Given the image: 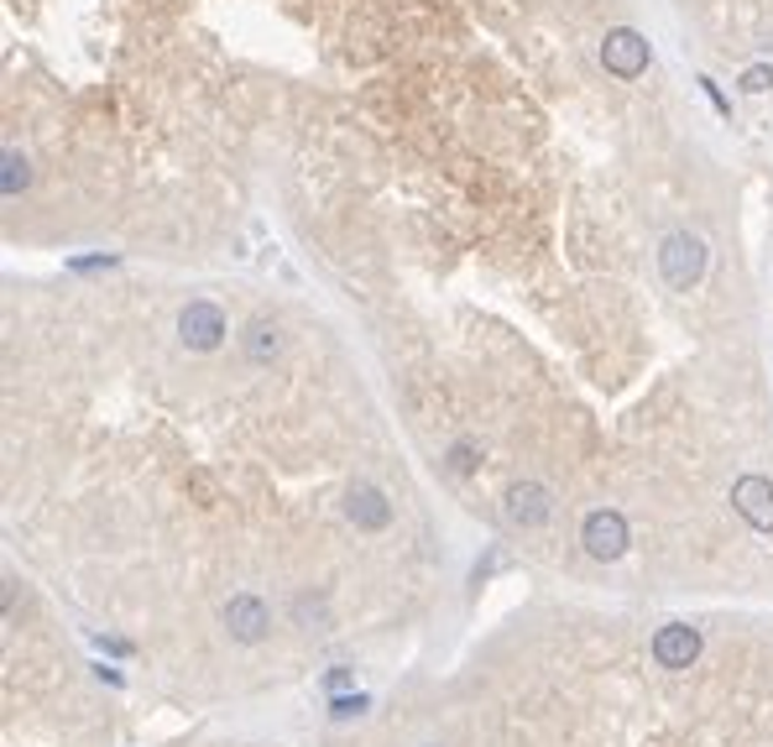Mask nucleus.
Returning a JSON list of instances; mask_svg holds the SVG:
<instances>
[{
  "instance_id": "1",
  "label": "nucleus",
  "mask_w": 773,
  "mask_h": 747,
  "mask_svg": "<svg viewBox=\"0 0 773 747\" xmlns=\"http://www.w3.org/2000/svg\"><path fill=\"white\" fill-rule=\"evenodd\" d=\"M658 272H664V283H669V288L690 293L705 277V241H701V236H690V230L664 236V246H658Z\"/></svg>"
},
{
  "instance_id": "2",
  "label": "nucleus",
  "mask_w": 773,
  "mask_h": 747,
  "mask_svg": "<svg viewBox=\"0 0 773 747\" xmlns=\"http://www.w3.org/2000/svg\"><path fill=\"white\" fill-rule=\"evenodd\" d=\"M648 37L643 32H633V26H611L607 37H601V69L611 73V79H643L648 73Z\"/></svg>"
},
{
  "instance_id": "3",
  "label": "nucleus",
  "mask_w": 773,
  "mask_h": 747,
  "mask_svg": "<svg viewBox=\"0 0 773 747\" xmlns=\"http://www.w3.org/2000/svg\"><path fill=\"white\" fill-rule=\"evenodd\" d=\"M178 335H184L188 351H214L225 340V313L214 309L210 298H194L184 313H178Z\"/></svg>"
},
{
  "instance_id": "4",
  "label": "nucleus",
  "mask_w": 773,
  "mask_h": 747,
  "mask_svg": "<svg viewBox=\"0 0 773 747\" xmlns=\"http://www.w3.org/2000/svg\"><path fill=\"white\" fill-rule=\"evenodd\" d=\"M581 538H586V549L596 559H617L628 549V518L617 507H596L586 518V529H581Z\"/></svg>"
},
{
  "instance_id": "5",
  "label": "nucleus",
  "mask_w": 773,
  "mask_h": 747,
  "mask_svg": "<svg viewBox=\"0 0 773 747\" xmlns=\"http://www.w3.org/2000/svg\"><path fill=\"white\" fill-rule=\"evenodd\" d=\"M507 518H513L517 529H543L554 518V491L539 482H517L507 491Z\"/></svg>"
},
{
  "instance_id": "6",
  "label": "nucleus",
  "mask_w": 773,
  "mask_h": 747,
  "mask_svg": "<svg viewBox=\"0 0 773 747\" xmlns=\"http://www.w3.org/2000/svg\"><path fill=\"white\" fill-rule=\"evenodd\" d=\"M731 507H737L758 533H773V482L769 476H742V482L731 486Z\"/></svg>"
},
{
  "instance_id": "7",
  "label": "nucleus",
  "mask_w": 773,
  "mask_h": 747,
  "mask_svg": "<svg viewBox=\"0 0 773 747\" xmlns=\"http://www.w3.org/2000/svg\"><path fill=\"white\" fill-rule=\"evenodd\" d=\"M695 653H701V632L695 627H664L654 638V664L658 669H690L695 664Z\"/></svg>"
},
{
  "instance_id": "8",
  "label": "nucleus",
  "mask_w": 773,
  "mask_h": 747,
  "mask_svg": "<svg viewBox=\"0 0 773 747\" xmlns=\"http://www.w3.org/2000/svg\"><path fill=\"white\" fill-rule=\"evenodd\" d=\"M225 627H231V638H241V643H261L267 627H272V612H267L257 596H231V606H225Z\"/></svg>"
},
{
  "instance_id": "9",
  "label": "nucleus",
  "mask_w": 773,
  "mask_h": 747,
  "mask_svg": "<svg viewBox=\"0 0 773 747\" xmlns=\"http://www.w3.org/2000/svg\"><path fill=\"white\" fill-rule=\"evenodd\" d=\"M345 518H351L355 529H387V523H393V507H387V497H382L376 486L355 482L351 497H345Z\"/></svg>"
},
{
  "instance_id": "10",
  "label": "nucleus",
  "mask_w": 773,
  "mask_h": 747,
  "mask_svg": "<svg viewBox=\"0 0 773 747\" xmlns=\"http://www.w3.org/2000/svg\"><path fill=\"white\" fill-rule=\"evenodd\" d=\"M278 351H282V330H278V319H257V324L246 330V356L267 366L272 356H278Z\"/></svg>"
},
{
  "instance_id": "11",
  "label": "nucleus",
  "mask_w": 773,
  "mask_h": 747,
  "mask_svg": "<svg viewBox=\"0 0 773 747\" xmlns=\"http://www.w3.org/2000/svg\"><path fill=\"white\" fill-rule=\"evenodd\" d=\"M32 183V163H26L16 146H5V178H0V189H5V199H16V193Z\"/></svg>"
},
{
  "instance_id": "12",
  "label": "nucleus",
  "mask_w": 773,
  "mask_h": 747,
  "mask_svg": "<svg viewBox=\"0 0 773 747\" xmlns=\"http://www.w3.org/2000/svg\"><path fill=\"white\" fill-rule=\"evenodd\" d=\"M742 90H748V95H763V90H773V69H763V63H758V69H748V73H742Z\"/></svg>"
},
{
  "instance_id": "13",
  "label": "nucleus",
  "mask_w": 773,
  "mask_h": 747,
  "mask_svg": "<svg viewBox=\"0 0 773 747\" xmlns=\"http://www.w3.org/2000/svg\"><path fill=\"white\" fill-rule=\"evenodd\" d=\"M701 90H705V99H711V105H716L722 116H731V105H727V99H722V90H716V79H705V73H701Z\"/></svg>"
},
{
  "instance_id": "14",
  "label": "nucleus",
  "mask_w": 773,
  "mask_h": 747,
  "mask_svg": "<svg viewBox=\"0 0 773 747\" xmlns=\"http://www.w3.org/2000/svg\"><path fill=\"white\" fill-rule=\"evenodd\" d=\"M476 465V450L470 444H455V471H470Z\"/></svg>"
}]
</instances>
